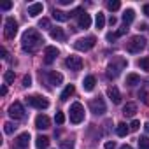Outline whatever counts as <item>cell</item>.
<instances>
[{
	"label": "cell",
	"instance_id": "7c38bea8",
	"mask_svg": "<svg viewBox=\"0 0 149 149\" xmlns=\"http://www.w3.org/2000/svg\"><path fill=\"white\" fill-rule=\"evenodd\" d=\"M28 142H30V133H28V132L19 133V135L16 137V140H14V144H16L18 149H28Z\"/></svg>",
	"mask_w": 149,
	"mask_h": 149
},
{
	"label": "cell",
	"instance_id": "4fadbf2b",
	"mask_svg": "<svg viewBox=\"0 0 149 149\" xmlns=\"http://www.w3.org/2000/svg\"><path fill=\"white\" fill-rule=\"evenodd\" d=\"M35 126H37L39 130H47V128L51 126V119H49L46 114H39V116L35 118Z\"/></svg>",
	"mask_w": 149,
	"mask_h": 149
},
{
	"label": "cell",
	"instance_id": "bcb514c9",
	"mask_svg": "<svg viewBox=\"0 0 149 149\" xmlns=\"http://www.w3.org/2000/svg\"><path fill=\"white\" fill-rule=\"evenodd\" d=\"M58 2H60V4H61V6H68V4H70V2H72V0H58Z\"/></svg>",
	"mask_w": 149,
	"mask_h": 149
},
{
	"label": "cell",
	"instance_id": "603a6c76",
	"mask_svg": "<svg viewBox=\"0 0 149 149\" xmlns=\"http://www.w3.org/2000/svg\"><path fill=\"white\" fill-rule=\"evenodd\" d=\"M135 112H137V105H135L133 102H128V104L123 107V114H125V116H128V118H132Z\"/></svg>",
	"mask_w": 149,
	"mask_h": 149
},
{
	"label": "cell",
	"instance_id": "836d02e7",
	"mask_svg": "<svg viewBox=\"0 0 149 149\" xmlns=\"http://www.w3.org/2000/svg\"><path fill=\"white\" fill-rule=\"evenodd\" d=\"M54 121H56V125H63V123H65V114H63V112H56Z\"/></svg>",
	"mask_w": 149,
	"mask_h": 149
},
{
	"label": "cell",
	"instance_id": "ac0fdd59",
	"mask_svg": "<svg viewBox=\"0 0 149 149\" xmlns=\"http://www.w3.org/2000/svg\"><path fill=\"white\" fill-rule=\"evenodd\" d=\"M35 146H37V149H46V147H49V137L39 135V137L35 139Z\"/></svg>",
	"mask_w": 149,
	"mask_h": 149
},
{
	"label": "cell",
	"instance_id": "7dc6e473",
	"mask_svg": "<svg viewBox=\"0 0 149 149\" xmlns=\"http://www.w3.org/2000/svg\"><path fill=\"white\" fill-rule=\"evenodd\" d=\"M0 53H2V58H4V60L7 58V49H6V47H2V51H0Z\"/></svg>",
	"mask_w": 149,
	"mask_h": 149
},
{
	"label": "cell",
	"instance_id": "f6af8a7d",
	"mask_svg": "<svg viewBox=\"0 0 149 149\" xmlns=\"http://www.w3.org/2000/svg\"><path fill=\"white\" fill-rule=\"evenodd\" d=\"M144 14L149 18V4H146V6H144Z\"/></svg>",
	"mask_w": 149,
	"mask_h": 149
},
{
	"label": "cell",
	"instance_id": "4316f807",
	"mask_svg": "<svg viewBox=\"0 0 149 149\" xmlns=\"http://www.w3.org/2000/svg\"><path fill=\"white\" fill-rule=\"evenodd\" d=\"M95 25H97L98 30L105 26V14H104V13H98V14H97V18H95Z\"/></svg>",
	"mask_w": 149,
	"mask_h": 149
},
{
	"label": "cell",
	"instance_id": "ee69618b",
	"mask_svg": "<svg viewBox=\"0 0 149 149\" xmlns=\"http://www.w3.org/2000/svg\"><path fill=\"white\" fill-rule=\"evenodd\" d=\"M116 21H118V19H116L114 16H111V18H109V25H111V26H114V25H116Z\"/></svg>",
	"mask_w": 149,
	"mask_h": 149
},
{
	"label": "cell",
	"instance_id": "d6986e66",
	"mask_svg": "<svg viewBox=\"0 0 149 149\" xmlns=\"http://www.w3.org/2000/svg\"><path fill=\"white\" fill-rule=\"evenodd\" d=\"M74 91H76V88H74V84H67L65 86V90L61 91V95H60V100H68V97H72L74 95Z\"/></svg>",
	"mask_w": 149,
	"mask_h": 149
},
{
	"label": "cell",
	"instance_id": "d4e9b609",
	"mask_svg": "<svg viewBox=\"0 0 149 149\" xmlns=\"http://www.w3.org/2000/svg\"><path fill=\"white\" fill-rule=\"evenodd\" d=\"M116 133H118L119 137H126V135L130 133V128H128V125H125V123H119V125L116 126Z\"/></svg>",
	"mask_w": 149,
	"mask_h": 149
},
{
	"label": "cell",
	"instance_id": "5b68a950",
	"mask_svg": "<svg viewBox=\"0 0 149 149\" xmlns=\"http://www.w3.org/2000/svg\"><path fill=\"white\" fill-rule=\"evenodd\" d=\"M18 33V21L14 18H7L4 23V35L6 39H14Z\"/></svg>",
	"mask_w": 149,
	"mask_h": 149
},
{
	"label": "cell",
	"instance_id": "7bdbcfd3",
	"mask_svg": "<svg viewBox=\"0 0 149 149\" xmlns=\"http://www.w3.org/2000/svg\"><path fill=\"white\" fill-rule=\"evenodd\" d=\"M0 95H2V97L7 95V86H2V88H0Z\"/></svg>",
	"mask_w": 149,
	"mask_h": 149
},
{
	"label": "cell",
	"instance_id": "30bf717a",
	"mask_svg": "<svg viewBox=\"0 0 149 149\" xmlns=\"http://www.w3.org/2000/svg\"><path fill=\"white\" fill-rule=\"evenodd\" d=\"M65 65L74 72H79L83 68V60H81V56H67Z\"/></svg>",
	"mask_w": 149,
	"mask_h": 149
},
{
	"label": "cell",
	"instance_id": "f1b7e54d",
	"mask_svg": "<svg viewBox=\"0 0 149 149\" xmlns=\"http://www.w3.org/2000/svg\"><path fill=\"white\" fill-rule=\"evenodd\" d=\"M60 149H74V140H70V139L61 140L60 142Z\"/></svg>",
	"mask_w": 149,
	"mask_h": 149
},
{
	"label": "cell",
	"instance_id": "f35d334b",
	"mask_svg": "<svg viewBox=\"0 0 149 149\" xmlns=\"http://www.w3.org/2000/svg\"><path fill=\"white\" fill-rule=\"evenodd\" d=\"M118 37H119V35H118V32H114V33H112V32H111V33H107V40H109V42H114Z\"/></svg>",
	"mask_w": 149,
	"mask_h": 149
},
{
	"label": "cell",
	"instance_id": "60d3db41",
	"mask_svg": "<svg viewBox=\"0 0 149 149\" xmlns=\"http://www.w3.org/2000/svg\"><path fill=\"white\" fill-rule=\"evenodd\" d=\"M13 7V2H4L2 6H0V9H2V11H9Z\"/></svg>",
	"mask_w": 149,
	"mask_h": 149
},
{
	"label": "cell",
	"instance_id": "83f0119b",
	"mask_svg": "<svg viewBox=\"0 0 149 149\" xmlns=\"http://www.w3.org/2000/svg\"><path fill=\"white\" fill-rule=\"evenodd\" d=\"M139 67H140L142 70L149 72V56H144V58H140V60H139Z\"/></svg>",
	"mask_w": 149,
	"mask_h": 149
},
{
	"label": "cell",
	"instance_id": "3957f363",
	"mask_svg": "<svg viewBox=\"0 0 149 149\" xmlns=\"http://www.w3.org/2000/svg\"><path fill=\"white\" fill-rule=\"evenodd\" d=\"M146 39L144 37H140V35H135V37H132L130 39V42H126V49H128V53H140L144 47H146Z\"/></svg>",
	"mask_w": 149,
	"mask_h": 149
},
{
	"label": "cell",
	"instance_id": "9c48e42d",
	"mask_svg": "<svg viewBox=\"0 0 149 149\" xmlns=\"http://www.w3.org/2000/svg\"><path fill=\"white\" fill-rule=\"evenodd\" d=\"M126 67V60H123L119 65H114V63H109V67H107V70H105V74H107V77L109 79H116L118 76H119V72H121V68H125Z\"/></svg>",
	"mask_w": 149,
	"mask_h": 149
},
{
	"label": "cell",
	"instance_id": "d590c367",
	"mask_svg": "<svg viewBox=\"0 0 149 149\" xmlns=\"http://www.w3.org/2000/svg\"><path fill=\"white\" fill-rule=\"evenodd\" d=\"M39 28H42V30L49 28V19H47V18H42V19L39 21Z\"/></svg>",
	"mask_w": 149,
	"mask_h": 149
},
{
	"label": "cell",
	"instance_id": "f546056e",
	"mask_svg": "<svg viewBox=\"0 0 149 149\" xmlns=\"http://www.w3.org/2000/svg\"><path fill=\"white\" fill-rule=\"evenodd\" d=\"M4 81H6L7 84L14 83V72H13V70H7V72L4 74Z\"/></svg>",
	"mask_w": 149,
	"mask_h": 149
},
{
	"label": "cell",
	"instance_id": "8992f818",
	"mask_svg": "<svg viewBox=\"0 0 149 149\" xmlns=\"http://www.w3.org/2000/svg\"><path fill=\"white\" fill-rule=\"evenodd\" d=\"M95 42H97V39L93 35H90V37H84V39H77L76 42H74V47H76L77 51H90L95 46Z\"/></svg>",
	"mask_w": 149,
	"mask_h": 149
},
{
	"label": "cell",
	"instance_id": "8d00e7d4",
	"mask_svg": "<svg viewBox=\"0 0 149 149\" xmlns=\"http://www.w3.org/2000/svg\"><path fill=\"white\" fill-rule=\"evenodd\" d=\"M139 128H140V123H139L137 119H133V121L130 123V130H132V132H137Z\"/></svg>",
	"mask_w": 149,
	"mask_h": 149
},
{
	"label": "cell",
	"instance_id": "ab89813d",
	"mask_svg": "<svg viewBox=\"0 0 149 149\" xmlns=\"http://www.w3.org/2000/svg\"><path fill=\"white\" fill-rule=\"evenodd\" d=\"M23 86H25V88L32 86V77H30V76H25V77H23Z\"/></svg>",
	"mask_w": 149,
	"mask_h": 149
},
{
	"label": "cell",
	"instance_id": "ba28073f",
	"mask_svg": "<svg viewBox=\"0 0 149 149\" xmlns=\"http://www.w3.org/2000/svg\"><path fill=\"white\" fill-rule=\"evenodd\" d=\"M9 116L13 119H23L25 118V107L21 102H14L11 107H9Z\"/></svg>",
	"mask_w": 149,
	"mask_h": 149
},
{
	"label": "cell",
	"instance_id": "cb8c5ba5",
	"mask_svg": "<svg viewBox=\"0 0 149 149\" xmlns=\"http://www.w3.org/2000/svg\"><path fill=\"white\" fill-rule=\"evenodd\" d=\"M126 84H128V86H137V84H140V76H137V74H128V76H126Z\"/></svg>",
	"mask_w": 149,
	"mask_h": 149
},
{
	"label": "cell",
	"instance_id": "74e56055",
	"mask_svg": "<svg viewBox=\"0 0 149 149\" xmlns=\"http://www.w3.org/2000/svg\"><path fill=\"white\" fill-rule=\"evenodd\" d=\"M104 149H116V142L114 140H107L104 144Z\"/></svg>",
	"mask_w": 149,
	"mask_h": 149
},
{
	"label": "cell",
	"instance_id": "8fae6325",
	"mask_svg": "<svg viewBox=\"0 0 149 149\" xmlns=\"http://www.w3.org/2000/svg\"><path fill=\"white\" fill-rule=\"evenodd\" d=\"M58 54H60V51H58L54 46H47V47L44 49V63H46V65H51V63L56 60Z\"/></svg>",
	"mask_w": 149,
	"mask_h": 149
},
{
	"label": "cell",
	"instance_id": "277c9868",
	"mask_svg": "<svg viewBox=\"0 0 149 149\" xmlns=\"http://www.w3.org/2000/svg\"><path fill=\"white\" fill-rule=\"evenodd\" d=\"M25 102H26L30 107L40 109V111L49 107V102H47V98H44V97H40V95H30V97H26V98H25Z\"/></svg>",
	"mask_w": 149,
	"mask_h": 149
},
{
	"label": "cell",
	"instance_id": "2e32d148",
	"mask_svg": "<svg viewBox=\"0 0 149 149\" xmlns=\"http://www.w3.org/2000/svg\"><path fill=\"white\" fill-rule=\"evenodd\" d=\"M107 95H109V98H111V102L112 104H121V93H119V90L116 88V86H112V88H109V91H107Z\"/></svg>",
	"mask_w": 149,
	"mask_h": 149
},
{
	"label": "cell",
	"instance_id": "d6a6232c",
	"mask_svg": "<svg viewBox=\"0 0 149 149\" xmlns=\"http://www.w3.org/2000/svg\"><path fill=\"white\" fill-rule=\"evenodd\" d=\"M139 147L140 149H149V139L147 137H140L139 139Z\"/></svg>",
	"mask_w": 149,
	"mask_h": 149
},
{
	"label": "cell",
	"instance_id": "b9f144b4",
	"mask_svg": "<svg viewBox=\"0 0 149 149\" xmlns=\"http://www.w3.org/2000/svg\"><path fill=\"white\" fill-rule=\"evenodd\" d=\"M126 32H128V26H123V28H119V30H118V35L121 37V35H125Z\"/></svg>",
	"mask_w": 149,
	"mask_h": 149
},
{
	"label": "cell",
	"instance_id": "ffe728a7",
	"mask_svg": "<svg viewBox=\"0 0 149 149\" xmlns=\"http://www.w3.org/2000/svg\"><path fill=\"white\" fill-rule=\"evenodd\" d=\"M133 19H135V11L133 9H126L123 13V23H125V26H128Z\"/></svg>",
	"mask_w": 149,
	"mask_h": 149
},
{
	"label": "cell",
	"instance_id": "6da1fadb",
	"mask_svg": "<svg viewBox=\"0 0 149 149\" xmlns=\"http://www.w3.org/2000/svg\"><path fill=\"white\" fill-rule=\"evenodd\" d=\"M42 42H44V40H42V35H40L39 30H35V28H28V30L23 33V37H21V47H23L25 53H35V51L40 47Z\"/></svg>",
	"mask_w": 149,
	"mask_h": 149
},
{
	"label": "cell",
	"instance_id": "7a4b0ae2",
	"mask_svg": "<svg viewBox=\"0 0 149 149\" xmlns=\"http://www.w3.org/2000/svg\"><path fill=\"white\" fill-rule=\"evenodd\" d=\"M68 112H70V114H68L70 123L79 125V123H83V121H84V107H83V104L74 102V104L70 105V111H68Z\"/></svg>",
	"mask_w": 149,
	"mask_h": 149
},
{
	"label": "cell",
	"instance_id": "4dcf8cb0",
	"mask_svg": "<svg viewBox=\"0 0 149 149\" xmlns=\"http://www.w3.org/2000/svg\"><path fill=\"white\" fill-rule=\"evenodd\" d=\"M107 7H109V11H118V9L121 7V4L118 2V0H109V2H107Z\"/></svg>",
	"mask_w": 149,
	"mask_h": 149
},
{
	"label": "cell",
	"instance_id": "1f68e13d",
	"mask_svg": "<svg viewBox=\"0 0 149 149\" xmlns=\"http://www.w3.org/2000/svg\"><path fill=\"white\" fill-rule=\"evenodd\" d=\"M16 130V126H14V123H11V121H7L6 125H4V132L7 133V135H11L13 132Z\"/></svg>",
	"mask_w": 149,
	"mask_h": 149
},
{
	"label": "cell",
	"instance_id": "e575fe53",
	"mask_svg": "<svg viewBox=\"0 0 149 149\" xmlns=\"http://www.w3.org/2000/svg\"><path fill=\"white\" fill-rule=\"evenodd\" d=\"M139 98H142V102H144L146 105H149V97H147V93H146L144 90H140V91H139Z\"/></svg>",
	"mask_w": 149,
	"mask_h": 149
},
{
	"label": "cell",
	"instance_id": "52a82bcc",
	"mask_svg": "<svg viewBox=\"0 0 149 149\" xmlns=\"http://www.w3.org/2000/svg\"><path fill=\"white\" fill-rule=\"evenodd\" d=\"M90 111H91L93 114H97V116L104 114V112L107 111V107H105V102H104V98H100V97L93 98V100L90 102Z\"/></svg>",
	"mask_w": 149,
	"mask_h": 149
},
{
	"label": "cell",
	"instance_id": "9a60e30c",
	"mask_svg": "<svg viewBox=\"0 0 149 149\" xmlns=\"http://www.w3.org/2000/svg\"><path fill=\"white\" fill-rule=\"evenodd\" d=\"M42 11H44V6H42L40 2H37V4H32V6H28V9H26L28 16H32V18H35V16L42 14Z\"/></svg>",
	"mask_w": 149,
	"mask_h": 149
},
{
	"label": "cell",
	"instance_id": "e0dca14e",
	"mask_svg": "<svg viewBox=\"0 0 149 149\" xmlns=\"http://www.w3.org/2000/svg\"><path fill=\"white\" fill-rule=\"evenodd\" d=\"M95 84H97L95 76H88V77H84V81H83V88H84L86 91H91V90L95 88Z\"/></svg>",
	"mask_w": 149,
	"mask_h": 149
},
{
	"label": "cell",
	"instance_id": "c3c4849f",
	"mask_svg": "<svg viewBox=\"0 0 149 149\" xmlns=\"http://www.w3.org/2000/svg\"><path fill=\"white\" fill-rule=\"evenodd\" d=\"M144 130H146V132H147V133H149V121H147V123H146V125H144Z\"/></svg>",
	"mask_w": 149,
	"mask_h": 149
},
{
	"label": "cell",
	"instance_id": "7402d4cb",
	"mask_svg": "<svg viewBox=\"0 0 149 149\" xmlns=\"http://www.w3.org/2000/svg\"><path fill=\"white\" fill-rule=\"evenodd\" d=\"M51 39H54V40H65V32L61 30V28H51Z\"/></svg>",
	"mask_w": 149,
	"mask_h": 149
},
{
	"label": "cell",
	"instance_id": "484cf974",
	"mask_svg": "<svg viewBox=\"0 0 149 149\" xmlns=\"http://www.w3.org/2000/svg\"><path fill=\"white\" fill-rule=\"evenodd\" d=\"M53 18L56 19V21H67L68 18H70V14H67V13H63V11H53Z\"/></svg>",
	"mask_w": 149,
	"mask_h": 149
},
{
	"label": "cell",
	"instance_id": "5bb4252c",
	"mask_svg": "<svg viewBox=\"0 0 149 149\" xmlns=\"http://www.w3.org/2000/svg\"><path fill=\"white\" fill-rule=\"evenodd\" d=\"M47 79H49V84L51 86H60L63 83V76L60 72H49L47 74Z\"/></svg>",
	"mask_w": 149,
	"mask_h": 149
},
{
	"label": "cell",
	"instance_id": "44dd1931",
	"mask_svg": "<svg viewBox=\"0 0 149 149\" xmlns=\"http://www.w3.org/2000/svg\"><path fill=\"white\" fill-rule=\"evenodd\" d=\"M79 26H81V28H90V26H91V18H90V14L83 13V14L79 16Z\"/></svg>",
	"mask_w": 149,
	"mask_h": 149
},
{
	"label": "cell",
	"instance_id": "681fc988",
	"mask_svg": "<svg viewBox=\"0 0 149 149\" xmlns=\"http://www.w3.org/2000/svg\"><path fill=\"white\" fill-rule=\"evenodd\" d=\"M119 149H132V147H130V146H121Z\"/></svg>",
	"mask_w": 149,
	"mask_h": 149
}]
</instances>
